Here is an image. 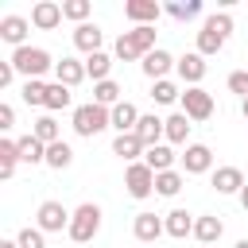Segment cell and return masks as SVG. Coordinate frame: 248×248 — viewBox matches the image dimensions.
Here are the masks:
<instances>
[{
    "instance_id": "cell-38",
    "label": "cell",
    "mask_w": 248,
    "mask_h": 248,
    "mask_svg": "<svg viewBox=\"0 0 248 248\" xmlns=\"http://www.w3.org/2000/svg\"><path fill=\"white\" fill-rule=\"evenodd\" d=\"M16 240H19V248H46L43 229H31V225H27V229H19V236H16Z\"/></svg>"
},
{
    "instance_id": "cell-4",
    "label": "cell",
    "mask_w": 248,
    "mask_h": 248,
    "mask_svg": "<svg viewBox=\"0 0 248 248\" xmlns=\"http://www.w3.org/2000/svg\"><path fill=\"white\" fill-rule=\"evenodd\" d=\"M12 66H16V74H23L27 81L31 78H43L46 70H54V62H50V54L43 50V46H19V50H12V58H8Z\"/></svg>"
},
{
    "instance_id": "cell-23",
    "label": "cell",
    "mask_w": 248,
    "mask_h": 248,
    "mask_svg": "<svg viewBox=\"0 0 248 248\" xmlns=\"http://www.w3.org/2000/svg\"><path fill=\"white\" fill-rule=\"evenodd\" d=\"M221 232H225V225H221V217H213V213H205V217H198V221H194V236H198L202 244L221 240Z\"/></svg>"
},
{
    "instance_id": "cell-37",
    "label": "cell",
    "mask_w": 248,
    "mask_h": 248,
    "mask_svg": "<svg viewBox=\"0 0 248 248\" xmlns=\"http://www.w3.org/2000/svg\"><path fill=\"white\" fill-rule=\"evenodd\" d=\"M62 16L74 19V23H85V16H89V0H66V4H62Z\"/></svg>"
},
{
    "instance_id": "cell-42",
    "label": "cell",
    "mask_w": 248,
    "mask_h": 248,
    "mask_svg": "<svg viewBox=\"0 0 248 248\" xmlns=\"http://www.w3.org/2000/svg\"><path fill=\"white\" fill-rule=\"evenodd\" d=\"M240 205H244V213H248V182H244V190H240Z\"/></svg>"
},
{
    "instance_id": "cell-15",
    "label": "cell",
    "mask_w": 248,
    "mask_h": 248,
    "mask_svg": "<svg viewBox=\"0 0 248 248\" xmlns=\"http://www.w3.org/2000/svg\"><path fill=\"white\" fill-rule=\"evenodd\" d=\"M89 74H85V62H78V58H62V62H54V81H62L66 89H74V85H81Z\"/></svg>"
},
{
    "instance_id": "cell-6",
    "label": "cell",
    "mask_w": 248,
    "mask_h": 248,
    "mask_svg": "<svg viewBox=\"0 0 248 248\" xmlns=\"http://www.w3.org/2000/svg\"><path fill=\"white\" fill-rule=\"evenodd\" d=\"M70 209L62 205V202H43L39 205V213H35V229H43V232H62V229H70Z\"/></svg>"
},
{
    "instance_id": "cell-25",
    "label": "cell",
    "mask_w": 248,
    "mask_h": 248,
    "mask_svg": "<svg viewBox=\"0 0 248 248\" xmlns=\"http://www.w3.org/2000/svg\"><path fill=\"white\" fill-rule=\"evenodd\" d=\"M221 46H225V35H221V31H213L209 23H202V31H198V54H202V58H209V54H217Z\"/></svg>"
},
{
    "instance_id": "cell-8",
    "label": "cell",
    "mask_w": 248,
    "mask_h": 248,
    "mask_svg": "<svg viewBox=\"0 0 248 248\" xmlns=\"http://www.w3.org/2000/svg\"><path fill=\"white\" fill-rule=\"evenodd\" d=\"M159 12H163V8H159L155 0H128V4H124V16H128L136 27H155Z\"/></svg>"
},
{
    "instance_id": "cell-34",
    "label": "cell",
    "mask_w": 248,
    "mask_h": 248,
    "mask_svg": "<svg viewBox=\"0 0 248 248\" xmlns=\"http://www.w3.org/2000/svg\"><path fill=\"white\" fill-rule=\"evenodd\" d=\"M167 16H174V19H194V16H202V0H170V4H167Z\"/></svg>"
},
{
    "instance_id": "cell-30",
    "label": "cell",
    "mask_w": 248,
    "mask_h": 248,
    "mask_svg": "<svg viewBox=\"0 0 248 248\" xmlns=\"http://www.w3.org/2000/svg\"><path fill=\"white\" fill-rule=\"evenodd\" d=\"M16 163H19L16 140H0V178H12L16 174Z\"/></svg>"
},
{
    "instance_id": "cell-7",
    "label": "cell",
    "mask_w": 248,
    "mask_h": 248,
    "mask_svg": "<svg viewBox=\"0 0 248 248\" xmlns=\"http://www.w3.org/2000/svg\"><path fill=\"white\" fill-rule=\"evenodd\" d=\"M182 112L190 116V120H209L213 116V93H205L202 85H190V89H182Z\"/></svg>"
},
{
    "instance_id": "cell-40",
    "label": "cell",
    "mask_w": 248,
    "mask_h": 248,
    "mask_svg": "<svg viewBox=\"0 0 248 248\" xmlns=\"http://www.w3.org/2000/svg\"><path fill=\"white\" fill-rule=\"evenodd\" d=\"M12 124H16V108H12V105H0V128L8 132Z\"/></svg>"
},
{
    "instance_id": "cell-39",
    "label": "cell",
    "mask_w": 248,
    "mask_h": 248,
    "mask_svg": "<svg viewBox=\"0 0 248 248\" xmlns=\"http://www.w3.org/2000/svg\"><path fill=\"white\" fill-rule=\"evenodd\" d=\"M229 89H232V93H240V97H248V70L229 74Z\"/></svg>"
},
{
    "instance_id": "cell-26",
    "label": "cell",
    "mask_w": 248,
    "mask_h": 248,
    "mask_svg": "<svg viewBox=\"0 0 248 248\" xmlns=\"http://www.w3.org/2000/svg\"><path fill=\"white\" fill-rule=\"evenodd\" d=\"M108 70H112V58H108L105 50H97V54L85 58V74L93 78V85H97V81H108Z\"/></svg>"
},
{
    "instance_id": "cell-13",
    "label": "cell",
    "mask_w": 248,
    "mask_h": 248,
    "mask_svg": "<svg viewBox=\"0 0 248 248\" xmlns=\"http://www.w3.org/2000/svg\"><path fill=\"white\" fill-rule=\"evenodd\" d=\"M174 62H178V58H170L163 46H155V50H151V54H147L140 66H143V74H147L151 81H163V78L170 74V66H174Z\"/></svg>"
},
{
    "instance_id": "cell-3",
    "label": "cell",
    "mask_w": 248,
    "mask_h": 248,
    "mask_svg": "<svg viewBox=\"0 0 248 248\" xmlns=\"http://www.w3.org/2000/svg\"><path fill=\"white\" fill-rule=\"evenodd\" d=\"M70 240H78V244H89L97 232H101V205H93V202H81L78 209H74V217H70Z\"/></svg>"
},
{
    "instance_id": "cell-24",
    "label": "cell",
    "mask_w": 248,
    "mask_h": 248,
    "mask_svg": "<svg viewBox=\"0 0 248 248\" xmlns=\"http://www.w3.org/2000/svg\"><path fill=\"white\" fill-rule=\"evenodd\" d=\"M16 147H19V163H46V143H39L35 136H19Z\"/></svg>"
},
{
    "instance_id": "cell-20",
    "label": "cell",
    "mask_w": 248,
    "mask_h": 248,
    "mask_svg": "<svg viewBox=\"0 0 248 248\" xmlns=\"http://www.w3.org/2000/svg\"><path fill=\"white\" fill-rule=\"evenodd\" d=\"M136 124H140V108H136L132 101H120V105L112 108V128H116V136L136 132Z\"/></svg>"
},
{
    "instance_id": "cell-2",
    "label": "cell",
    "mask_w": 248,
    "mask_h": 248,
    "mask_svg": "<svg viewBox=\"0 0 248 248\" xmlns=\"http://www.w3.org/2000/svg\"><path fill=\"white\" fill-rule=\"evenodd\" d=\"M105 128H112V108H105V105H97V101L74 108V132H78V136L93 140V136L105 132Z\"/></svg>"
},
{
    "instance_id": "cell-35",
    "label": "cell",
    "mask_w": 248,
    "mask_h": 248,
    "mask_svg": "<svg viewBox=\"0 0 248 248\" xmlns=\"http://www.w3.org/2000/svg\"><path fill=\"white\" fill-rule=\"evenodd\" d=\"M23 101H27V105H46V81H43V78L23 81Z\"/></svg>"
},
{
    "instance_id": "cell-29",
    "label": "cell",
    "mask_w": 248,
    "mask_h": 248,
    "mask_svg": "<svg viewBox=\"0 0 248 248\" xmlns=\"http://www.w3.org/2000/svg\"><path fill=\"white\" fill-rule=\"evenodd\" d=\"M74 163V147L66 143V140H58V143H50L46 147V167H54V170H66Z\"/></svg>"
},
{
    "instance_id": "cell-17",
    "label": "cell",
    "mask_w": 248,
    "mask_h": 248,
    "mask_svg": "<svg viewBox=\"0 0 248 248\" xmlns=\"http://www.w3.org/2000/svg\"><path fill=\"white\" fill-rule=\"evenodd\" d=\"M182 167H186V174H205L213 167V151L205 143H190L186 155H182Z\"/></svg>"
},
{
    "instance_id": "cell-5",
    "label": "cell",
    "mask_w": 248,
    "mask_h": 248,
    "mask_svg": "<svg viewBox=\"0 0 248 248\" xmlns=\"http://www.w3.org/2000/svg\"><path fill=\"white\" fill-rule=\"evenodd\" d=\"M124 186H128V194L132 198H151L155 194V170L140 159V163H128V170H124Z\"/></svg>"
},
{
    "instance_id": "cell-9",
    "label": "cell",
    "mask_w": 248,
    "mask_h": 248,
    "mask_svg": "<svg viewBox=\"0 0 248 248\" xmlns=\"http://www.w3.org/2000/svg\"><path fill=\"white\" fill-rule=\"evenodd\" d=\"M62 19H66V16H62V4H54V0H39V4L31 8V23H35L39 31H54Z\"/></svg>"
},
{
    "instance_id": "cell-12",
    "label": "cell",
    "mask_w": 248,
    "mask_h": 248,
    "mask_svg": "<svg viewBox=\"0 0 248 248\" xmlns=\"http://www.w3.org/2000/svg\"><path fill=\"white\" fill-rule=\"evenodd\" d=\"M101 39H105V31H101L97 23H78V27H74V46L85 50V58L101 50Z\"/></svg>"
},
{
    "instance_id": "cell-31",
    "label": "cell",
    "mask_w": 248,
    "mask_h": 248,
    "mask_svg": "<svg viewBox=\"0 0 248 248\" xmlns=\"http://www.w3.org/2000/svg\"><path fill=\"white\" fill-rule=\"evenodd\" d=\"M186 136H190V116H186V112L167 116V140H170V143H186Z\"/></svg>"
},
{
    "instance_id": "cell-16",
    "label": "cell",
    "mask_w": 248,
    "mask_h": 248,
    "mask_svg": "<svg viewBox=\"0 0 248 248\" xmlns=\"http://www.w3.org/2000/svg\"><path fill=\"white\" fill-rule=\"evenodd\" d=\"M136 136H140V143H143V147H155V143L167 136V120H159L155 112H147V116H140Z\"/></svg>"
},
{
    "instance_id": "cell-22",
    "label": "cell",
    "mask_w": 248,
    "mask_h": 248,
    "mask_svg": "<svg viewBox=\"0 0 248 248\" xmlns=\"http://www.w3.org/2000/svg\"><path fill=\"white\" fill-rule=\"evenodd\" d=\"M143 163H147L155 174H163V170H174V151H170L167 143H155V147H147V151H143Z\"/></svg>"
},
{
    "instance_id": "cell-10",
    "label": "cell",
    "mask_w": 248,
    "mask_h": 248,
    "mask_svg": "<svg viewBox=\"0 0 248 248\" xmlns=\"http://www.w3.org/2000/svg\"><path fill=\"white\" fill-rule=\"evenodd\" d=\"M132 232H136V240H143V244H151V240H159L163 232H167V225H163V217H155V213H136V221H132Z\"/></svg>"
},
{
    "instance_id": "cell-14",
    "label": "cell",
    "mask_w": 248,
    "mask_h": 248,
    "mask_svg": "<svg viewBox=\"0 0 248 248\" xmlns=\"http://www.w3.org/2000/svg\"><path fill=\"white\" fill-rule=\"evenodd\" d=\"M174 70H178V78H182L186 85H198V81L205 78V58H202L198 50H190V54H182V58L174 62Z\"/></svg>"
},
{
    "instance_id": "cell-19",
    "label": "cell",
    "mask_w": 248,
    "mask_h": 248,
    "mask_svg": "<svg viewBox=\"0 0 248 248\" xmlns=\"http://www.w3.org/2000/svg\"><path fill=\"white\" fill-rule=\"evenodd\" d=\"M194 213H186V209H170L167 217H163V225H167V236H174V240H182V236H190L194 232Z\"/></svg>"
},
{
    "instance_id": "cell-11",
    "label": "cell",
    "mask_w": 248,
    "mask_h": 248,
    "mask_svg": "<svg viewBox=\"0 0 248 248\" xmlns=\"http://www.w3.org/2000/svg\"><path fill=\"white\" fill-rule=\"evenodd\" d=\"M27 31H31V23H27L23 16H4V19H0V39H4V43H12L16 50H19V46H27V43H23V39H27Z\"/></svg>"
},
{
    "instance_id": "cell-45",
    "label": "cell",
    "mask_w": 248,
    "mask_h": 248,
    "mask_svg": "<svg viewBox=\"0 0 248 248\" xmlns=\"http://www.w3.org/2000/svg\"><path fill=\"white\" fill-rule=\"evenodd\" d=\"M232 248H248V236H244V240H236V244H232Z\"/></svg>"
},
{
    "instance_id": "cell-44",
    "label": "cell",
    "mask_w": 248,
    "mask_h": 248,
    "mask_svg": "<svg viewBox=\"0 0 248 248\" xmlns=\"http://www.w3.org/2000/svg\"><path fill=\"white\" fill-rule=\"evenodd\" d=\"M240 112H244V120H248V97H244V105H240Z\"/></svg>"
},
{
    "instance_id": "cell-27",
    "label": "cell",
    "mask_w": 248,
    "mask_h": 248,
    "mask_svg": "<svg viewBox=\"0 0 248 248\" xmlns=\"http://www.w3.org/2000/svg\"><path fill=\"white\" fill-rule=\"evenodd\" d=\"M120 93H124V89H120L112 78L93 85V101H97V105H105V108H116V105H120Z\"/></svg>"
},
{
    "instance_id": "cell-18",
    "label": "cell",
    "mask_w": 248,
    "mask_h": 248,
    "mask_svg": "<svg viewBox=\"0 0 248 248\" xmlns=\"http://www.w3.org/2000/svg\"><path fill=\"white\" fill-rule=\"evenodd\" d=\"M213 190H217V194H240V190H244L240 167H217V170H213Z\"/></svg>"
},
{
    "instance_id": "cell-33",
    "label": "cell",
    "mask_w": 248,
    "mask_h": 248,
    "mask_svg": "<svg viewBox=\"0 0 248 248\" xmlns=\"http://www.w3.org/2000/svg\"><path fill=\"white\" fill-rule=\"evenodd\" d=\"M182 186H186V182H182L178 170H163V174H155V194H163V198H174Z\"/></svg>"
},
{
    "instance_id": "cell-32",
    "label": "cell",
    "mask_w": 248,
    "mask_h": 248,
    "mask_svg": "<svg viewBox=\"0 0 248 248\" xmlns=\"http://www.w3.org/2000/svg\"><path fill=\"white\" fill-rule=\"evenodd\" d=\"M31 136H35L39 143H46V147L62 140V136H58V124H54V116H39V120H35V128H31Z\"/></svg>"
},
{
    "instance_id": "cell-43",
    "label": "cell",
    "mask_w": 248,
    "mask_h": 248,
    "mask_svg": "<svg viewBox=\"0 0 248 248\" xmlns=\"http://www.w3.org/2000/svg\"><path fill=\"white\" fill-rule=\"evenodd\" d=\"M0 248H19V240H0Z\"/></svg>"
},
{
    "instance_id": "cell-36",
    "label": "cell",
    "mask_w": 248,
    "mask_h": 248,
    "mask_svg": "<svg viewBox=\"0 0 248 248\" xmlns=\"http://www.w3.org/2000/svg\"><path fill=\"white\" fill-rule=\"evenodd\" d=\"M151 97H155V105H170V101H178L182 93H178V85H174V81H167V78H163V81H155V85H151Z\"/></svg>"
},
{
    "instance_id": "cell-41",
    "label": "cell",
    "mask_w": 248,
    "mask_h": 248,
    "mask_svg": "<svg viewBox=\"0 0 248 248\" xmlns=\"http://www.w3.org/2000/svg\"><path fill=\"white\" fill-rule=\"evenodd\" d=\"M12 78H16V66H12V62H0V89L12 85Z\"/></svg>"
},
{
    "instance_id": "cell-1",
    "label": "cell",
    "mask_w": 248,
    "mask_h": 248,
    "mask_svg": "<svg viewBox=\"0 0 248 248\" xmlns=\"http://www.w3.org/2000/svg\"><path fill=\"white\" fill-rule=\"evenodd\" d=\"M151 50H155V27H132V31H124V35L116 39V46H112V54L124 58V62L147 58Z\"/></svg>"
},
{
    "instance_id": "cell-28",
    "label": "cell",
    "mask_w": 248,
    "mask_h": 248,
    "mask_svg": "<svg viewBox=\"0 0 248 248\" xmlns=\"http://www.w3.org/2000/svg\"><path fill=\"white\" fill-rule=\"evenodd\" d=\"M70 101H74V93H70L62 81H50V85H46V105H43V108H46V112H58V108H70Z\"/></svg>"
},
{
    "instance_id": "cell-21",
    "label": "cell",
    "mask_w": 248,
    "mask_h": 248,
    "mask_svg": "<svg viewBox=\"0 0 248 248\" xmlns=\"http://www.w3.org/2000/svg\"><path fill=\"white\" fill-rule=\"evenodd\" d=\"M143 151H147V147L140 143V136H136V132H124V136H116V140H112V155H120L124 163H136Z\"/></svg>"
}]
</instances>
